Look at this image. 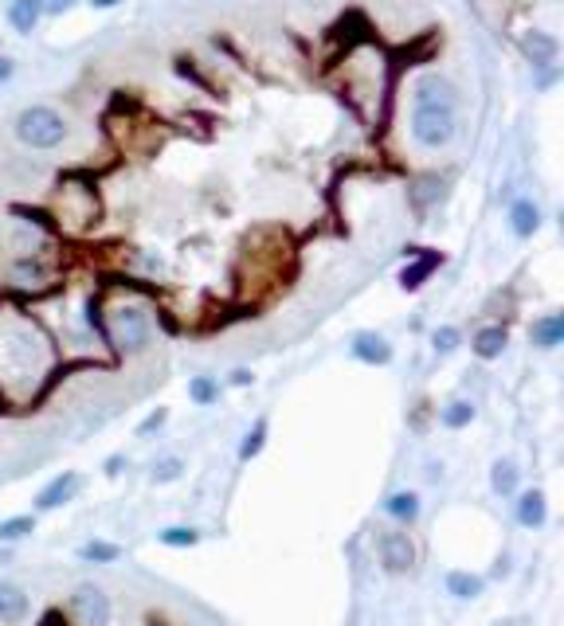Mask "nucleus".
Listing matches in <instances>:
<instances>
[{"label": "nucleus", "instance_id": "24", "mask_svg": "<svg viewBox=\"0 0 564 626\" xmlns=\"http://www.w3.org/2000/svg\"><path fill=\"white\" fill-rule=\"evenodd\" d=\"M263 439H267V423H255V431L243 439V447H239V458L247 462V458H255L259 450H263Z\"/></svg>", "mask_w": 564, "mask_h": 626}, {"label": "nucleus", "instance_id": "25", "mask_svg": "<svg viewBox=\"0 0 564 626\" xmlns=\"http://www.w3.org/2000/svg\"><path fill=\"white\" fill-rule=\"evenodd\" d=\"M181 470H185V466H181V458H165V462H157V466H153V482H177V478H181Z\"/></svg>", "mask_w": 564, "mask_h": 626}, {"label": "nucleus", "instance_id": "30", "mask_svg": "<svg viewBox=\"0 0 564 626\" xmlns=\"http://www.w3.org/2000/svg\"><path fill=\"white\" fill-rule=\"evenodd\" d=\"M161 423H165V411H153V415H149V419L141 423V435H149V431H157Z\"/></svg>", "mask_w": 564, "mask_h": 626}, {"label": "nucleus", "instance_id": "23", "mask_svg": "<svg viewBox=\"0 0 564 626\" xmlns=\"http://www.w3.org/2000/svg\"><path fill=\"white\" fill-rule=\"evenodd\" d=\"M196 540H200V533H196V529H185V525L161 533V544H169V548H192Z\"/></svg>", "mask_w": 564, "mask_h": 626}, {"label": "nucleus", "instance_id": "7", "mask_svg": "<svg viewBox=\"0 0 564 626\" xmlns=\"http://www.w3.org/2000/svg\"><path fill=\"white\" fill-rule=\"evenodd\" d=\"M40 20H44V0H12V4H8V24H12L16 32L32 36V32L40 28Z\"/></svg>", "mask_w": 564, "mask_h": 626}, {"label": "nucleus", "instance_id": "3", "mask_svg": "<svg viewBox=\"0 0 564 626\" xmlns=\"http://www.w3.org/2000/svg\"><path fill=\"white\" fill-rule=\"evenodd\" d=\"M71 615L79 619V626H106L110 623V599L87 583L71 595Z\"/></svg>", "mask_w": 564, "mask_h": 626}, {"label": "nucleus", "instance_id": "8", "mask_svg": "<svg viewBox=\"0 0 564 626\" xmlns=\"http://www.w3.org/2000/svg\"><path fill=\"white\" fill-rule=\"evenodd\" d=\"M353 357L361 364H388L392 360V345L380 333H357L353 337Z\"/></svg>", "mask_w": 564, "mask_h": 626}, {"label": "nucleus", "instance_id": "29", "mask_svg": "<svg viewBox=\"0 0 564 626\" xmlns=\"http://www.w3.org/2000/svg\"><path fill=\"white\" fill-rule=\"evenodd\" d=\"M12 274H16V278H24V282H28V278H32V282H36V278H44V270L32 267V263H20V267L12 270Z\"/></svg>", "mask_w": 564, "mask_h": 626}, {"label": "nucleus", "instance_id": "4", "mask_svg": "<svg viewBox=\"0 0 564 626\" xmlns=\"http://www.w3.org/2000/svg\"><path fill=\"white\" fill-rule=\"evenodd\" d=\"M114 341H118L122 349H130V353L145 349V341H149V325H145V313L134 310V306H126V310L114 313Z\"/></svg>", "mask_w": 564, "mask_h": 626}, {"label": "nucleus", "instance_id": "10", "mask_svg": "<svg viewBox=\"0 0 564 626\" xmlns=\"http://www.w3.org/2000/svg\"><path fill=\"white\" fill-rule=\"evenodd\" d=\"M28 615V595L16 583H0V619L4 623H20Z\"/></svg>", "mask_w": 564, "mask_h": 626}, {"label": "nucleus", "instance_id": "1", "mask_svg": "<svg viewBox=\"0 0 564 626\" xmlns=\"http://www.w3.org/2000/svg\"><path fill=\"white\" fill-rule=\"evenodd\" d=\"M16 137H20L24 145H32V149H55V145H63V137H67V122H63V114H55L51 106H28V110H20V118H16Z\"/></svg>", "mask_w": 564, "mask_h": 626}, {"label": "nucleus", "instance_id": "16", "mask_svg": "<svg viewBox=\"0 0 564 626\" xmlns=\"http://www.w3.org/2000/svg\"><path fill=\"white\" fill-rule=\"evenodd\" d=\"M439 267V255H423L420 263H412V267L400 270V286L404 290H420L423 282H427V274Z\"/></svg>", "mask_w": 564, "mask_h": 626}, {"label": "nucleus", "instance_id": "12", "mask_svg": "<svg viewBox=\"0 0 564 626\" xmlns=\"http://www.w3.org/2000/svg\"><path fill=\"white\" fill-rule=\"evenodd\" d=\"M510 227H514V235L529 239V235L541 227V208H537L533 200H517L514 208H510Z\"/></svg>", "mask_w": 564, "mask_h": 626}, {"label": "nucleus", "instance_id": "27", "mask_svg": "<svg viewBox=\"0 0 564 626\" xmlns=\"http://www.w3.org/2000/svg\"><path fill=\"white\" fill-rule=\"evenodd\" d=\"M435 349H439V353H455V349H459V329H451V325L435 329Z\"/></svg>", "mask_w": 564, "mask_h": 626}, {"label": "nucleus", "instance_id": "15", "mask_svg": "<svg viewBox=\"0 0 564 626\" xmlns=\"http://www.w3.org/2000/svg\"><path fill=\"white\" fill-rule=\"evenodd\" d=\"M384 513L396 517V521H416L420 517V497L416 493H392L384 501Z\"/></svg>", "mask_w": 564, "mask_h": 626}, {"label": "nucleus", "instance_id": "22", "mask_svg": "<svg viewBox=\"0 0 564 626\" xmlns=\"http://www.w3.org/2000/svg\"><path fill=\"white\" fill-rule=\"evenodd\" d=\"M490 482H494V490H498V493H514L517 490L514 462H494V474H490Z\"/></svg>", "mask_w": 564, "mask_h": 626}, {"label": "nucleus", "instance_id": "21", "mask_svg": "<svg viewBox=\"0 0 564 626\" xmlns=\"http://www.w3.org/2000/svg\"><path fill=\"white\" fill-rule=\"evenodd\" d=\"M470 419H474V403L455 400L451 407H443V423H447V427H455V431H459V427H467Z\"/></svg>", "mask_w": 564, "mask_h": 626}, {"label": "nucleus", "instance_id": "14", "mask_svg": "<svg viewBox=\"0 0 564 626\" xmlns=\"http://www.w3.org/2000/svg\"><path fill=\"white\" fill-rule=\"evenodd\" d=\"M533 341H537L541 349H557V345L564 341V317L561 313H549V317L533 321Z\"/></svg>", "mask_w": 564, "mask_h": 626}, {"label": "nucleus", "instance_id": "5", "mask_svg": "<svg viewBox=\"0 0 564 626\" xmlns=\"http://www.w3.org/2000/svg\"><path fill=\"white\" fill-rule=\"evenodd\" d=\"M380 560L388 572H408L416 560V548H412L408 533H384L380 537Z\"/></svg>", "mask_w": 564, "mask_h": 626}, {"label": "nucleus", "instance_id": "26", "mask_svg": "<svg viewBox=\"0 0 564 626\" xmlns=\"http://www.w3.org/2000/svg\"><path fill=\"white\" fill-rule=\"evenodd\" d=\"M188 396H192L196 403H212L220 392H216V384H212V380H204V376H200V380H192V384H188Z\"/></svg>", "mask_w": 564, "mask_h": 626}, {"label": "nucleus", "instance_id": "20", "mask_svg": "<svg viewBox=\"0 0 564 626\" xmlns=\"http://www.w3.org/2000/svg\"><path fill=\"white\" fill-rule=\"evenodd\" d=\"M28 533H36V521H32V517H12V521H0V540H4V544L24 540Z\"/></svg>", "mask_w": 564, "mask_h": 626}, {"label": "nucleus", "instance_id": "11", "mask_svg": "<svg viewBox=\"0 0 564 626\" xmlns=\"http://www.w3.org/2000/svg\"><path fill=\"white\" fill-rule=\"evenodd\" d=\"M517 521H521L525 529H541V525H545V493L541 490L521 493V501H517Z\"/></svg>", "mask_w": 564, "mask_h": 626}, {"label": "nucleus", "instance_id": "17", "mask_svg": "<svg viewBox=\"0 0 564 626\" xmlns=\"http://www.w3.org/2000/svg\"><path fill=\"white\" fill-rule=\"evenodd\" d=\"M447 591H451L455 599H478V595H482V580L470 576V572H451V576H447Z\"/></svg>", "mask_w": 564, "mask_h": 626}, {"label": "nucleus", "instance_id": "28", "mask_svg": "<svg viewBox=\"0 0 564 626\" xmlns=\"http://www.w3.org/2000/svg\"><path fill=\"white\" fill-rule=\"evenodd\" d=\"M79 0H44V16H59V12H67V8H75Z\"/></svg>", "mask_w": 564, "mask_h": 626}, {"label": "nucleus", "instance_id": "6", "mask_svg": "<svg viewBox=\"0 0 564 626\" xmlns=\"http://www.w3.org/2000/svg\"><path fill=\"white\" fill-rule=\"evenodd\" d=\"M517 47H521V55L533 63V67H553L557 63V51H561V44L549 36V32H521V40H517Z\"/></svg>", "mask_w": 564, "mask_h": 626}, {"label": "nucleus", "instance_id": "18", "mask_svg": "<svg viewBox=\"0 0 564 626\" xmlns=\"http://www.w3.org/2000/svg\"><path fill=\"white\" fill-rule=\"evenodd\" d=\"M79 556H83V560H94V564H114V560L122 556V548H118V544H106V540H87V544L79 548Z\"/></svg>", "mask_w": 564, "mask_h": 626}, {"label": "nucleus", "instance_id": "19", "mask_svg": "<svg viewBox=\"0 0 564 626\" xmlns=\"http://www.w3.org/2000/svg\"><path fill=\"white\" fill-rule=\"evenodd\" d=\"M416 102H451L455 106V90L451 83H443V79H427L416 87Z\"/></svg>", "mask_w": 564, "mask_h": 626}, {"label": "nucleus", "instance_id": "9", "mask_svg": "<svg viewBox=\"0 0 564 626\" xmlns=\"http://www.w3.org/2000/svg\"><path fill=\"white\" fill-rule=\"evenodd\" d=\"M75 490H79V474H59L51 486L40 490L36 505H40V509H59V505H67V501L75 497Z\"/></svg>", "mask_w": 564, "mask_h": 626}, {"label": "nucleus", "instance_id": "32", "mask_svg": "<svg viewBox=\"0 0 564 626\" xmlns=\"http://www.w3.org/2000/svg\"><path fill=\"white\" fill-rule=\"evenodd\" d=\"M8 79H12V59L0 55V83H8Z\"/></svg>", "mask_w": 564, "mask_h": 626}, {"label": "nucleus", "instance_id": "33", "mask_svg": "<svg viewBox=\"0 0 564 626\" xmlns=\"http://www.w3.org/2000/svg\"><path fill=\"white\" fill-rule=\"evenodd\" d=\"M94 8H114V4H118V0H91Z\"/></svg>", "mask_w": 564, "mask_h": 626}, {"label": "nucleus", "instance_id": "2", "mask_svg": "<svg viewBox=\"0 0 564 626\" xmlns=\"http://www.w3.org/2000/svg\"><path fill=\"white\" fill-rule=\"evenodd\" d=\"M412 137L427 145V149H439L455 137V106L451 102H416V114H412Z\"/></svg>", "mask_w": 564, "mask_h": 626}, {"label": "nucleus", "instance_id": "13", "mask_svg": "<svg viewBox=\"0 0 564 626\" xmlns=\"http://www.w3.org/2000/svg\"><path fill=\"white\" fill-rule=\"evenodd\" d=\"M502 349H506V329L502 325H486V329L474 333V353L482 360L502 357Z\"/></svg>", "mask_w": 564, "mask_h": 626}, {"label": "nucleus", "instance_id": "31", "mask_svg": "<svg viewBox=\"0 0 564 626\" xmlns=\"http://www.w3.org/2000/svg\"><path fill=\"white\" fill-rule=\"evenodd\" d=\"M251 380H255V376H251L247 368H239V372H232V384H239V388H243V384H251Z\"/></svg>", "mask_w": 564, "mask_h": 626}]
</instances>
